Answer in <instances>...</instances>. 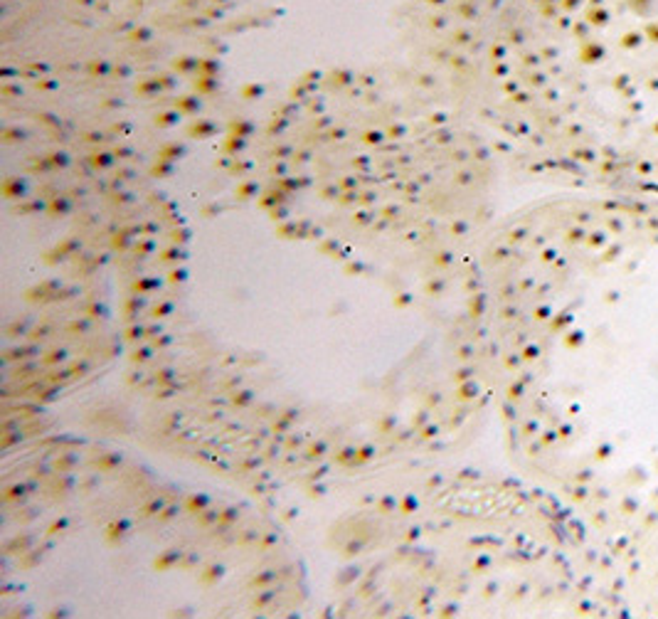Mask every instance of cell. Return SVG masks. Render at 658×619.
Returning a JSON list of instances; mask_svg holds the SVG:
<instances>
[{
    "label": "cell",
    "mask_w": 658,
    "mask_h": 619,
    "mask_svg": "<svg viewBox=\"0 0 658 619\" xmlns=\"http://www.w3.org/2000/svg\"><path fill=\"white\" fill-rule=\"evenodd\" d=\"M572 284L565 345L589 368L575 494L634 592H658V200L609 198L555 254Z\"/></svg>",
    "instance_id": "1"
},
{
    "label": "cell",
    "mask_w": 658,
    "mask_h": 619,
    "mask_svg": "<svg viewBox=\"0 0 658 619\" xmlns=\"http://www.w3.org/2000/svg\"><path fill=\"white\" fill-rule=\"evenodd\" d=\"M572 163L604 195L658 198V0H570Z\"/></svg>",
    "instance_id": "2"
}]
</instances>
